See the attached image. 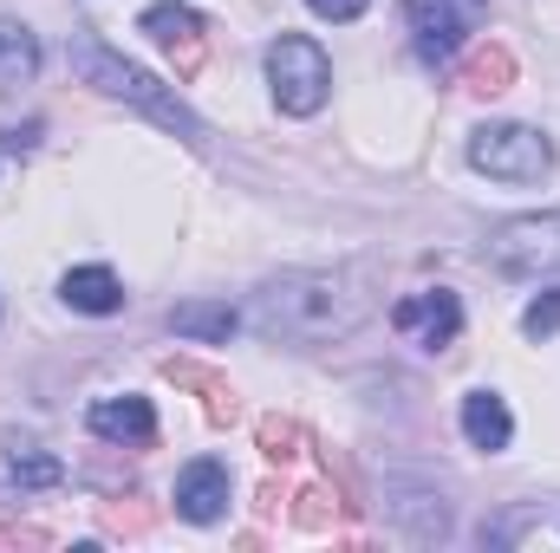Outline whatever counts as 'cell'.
<instances>
[{
  "mask_svg": "<svg viewBox=\"0 0 560 553\" xmlns=\"http://www.w3.org/2000/svg\"><path fill=\"white\" fill-rule=\"evenodd\" d=\"M469 163L495 183H541L555 169V143L528 125H482L469 138Z\"/></svg>",
  "mask_w": 560,
  "mask_h": 553,
  "instance_id": "obj_4",
  "label": "cell"
},
{
  "mask_svg": "<svg viewBox=\"0 0 560 553\" xmlns=\"http://www.w3.org/2000/svg\"><path fill=\"white\" fill-rule=\"evenodd\" d=\"M229 469L215 462V456H202V462H189L183 475H176V515L183 521H196V528H209V521H222L229 515Z\"/></svg>",
  "mask_w": 560,
  "mask_h": 553,
  "instance_id": "obj_9",
  "label": "cell"
},
{
  "mask_svg": "<svg viewBox=\"0 0 560 553\" xmlns=\"http://www.w3.org/2000/svg\"><path fill=\"white\" fill-rule=\"evenodd\" d=\"M463 436H469V449H509V436H515V416L509 404L495 398V391H469L463 398Z\"/></svg>",
  "mask_w": 560,
  "mask_h": 553,
  "instance_id": "obj_12",
  "label": "cell"
},
{
  "mask_svg": "<svg viewBox=\"0 0 560 553\" xmlns=\"http://www.w3.org/2000/svg\"><path fill=\"white\" fill-rule=\"evenodd\" d=\"M7 469H13V482H26V489H52V482L66 475V469H59L52 456H20V449L7 456Z\"/></svg>",
  "mask_w": 560,
  "mask_h": 553,
  "instance_id": "obj_18",
  "label": "cell"
},
{
  "mask_svg": "<svg viewBox=\"0 0 560 553\" xmlns=\"http://www.w3.org/2000/svg\"><path fill=\"white\" fill-rule=\"evenodd\" d=\"M306 7H313L319 20H359V13H365V0H306Z\"/></svg>",
  "mask_w": 560,
  "mask_h": 553,
  "instance_id": "obj_22",
  "label": "cell"
},
{
  "mask_svg": "<svg viewBox=\"0 0 560 553\" xmlns=\"http://www.w3.org/2000/svg\"><path fill=\"white\" fill-rule=\"evenodd\" d=\"M522 332H528V339H555L560 332V293H541V299L522 313Z\"/></svg>",
  "mask_w": 560,
  "mask_h": 553,
  "instance_id": "obj_20",
  "label": "cell"
},
{
  "mask_svg": "<svg viewBox=\"0 0 560 553\" xmlns=\"http://www.w3.org/2000/svg\"><path fill=\"white\" fill-rule=\"evenodd\" d=\"M39 72V39L26 33V26H13V20H0V92H13V85H26Z\"/></svg>",
  "mask_w": 560,
  "mask_h": 553,
  "instance_id": "obj_16",
  "label": "cell"
},
{
  "mask_svg": "<svg viewBox=\"0 0 560 553\" xmlns=\"http://www.w3.org/2000/svg\"><path fill=\"white\" fill-rule=\"evenodd\" d=\"M332 502H339L332 489H300V508H293L300 528H326V521H332Z\"/></svg>",
  "mask_w": 560,
  "mask_h": 553,
  "instance_id": "obj_21",
  "label": "cell"
},
{
  "mask_svg": "<svg viewBox=\"0 0 560 553\" xmlns=\"http://www.w3.org/2000/svg\"><path fill=\"white\" fill-rule=\"evenodd\" d=\"M405 13H411V33H418V52L423 59H450L482 20H489V0H405Z\"/></svg>",
  "mask_w": 560,
  "mask_h": 553,
  "instance_id": "obj_6",
  "label": "cell"
},
{
  "mask_svg": "<svg viewBox=\"0 0 560 553\" xmlns=\"http://www.w3.org/2000/svg\"><path fill=\"white\" fill-rule=\"evenodd\" d=\"M255 319H261L268 332H280V339L332 345V339H346V332L365 326V293H352L346 274H313V268H300V274H280V280L261 286Z\"/></svg>",
  "mask_w": 560,
  "mask_h": 553,
  "instance_id": "obj_1",
  "label": "cell"
},
{
  "mask_svg": "<svg viewBox=\"0 0 560 553\" xmlns=\"http://www.w3.org/2000/svg\"><path fill=\"white\" fill-rule=\"evenodd\" d=\"M268 85H275V105L287 118H313L332 92V59L306 33H280L268 46Z\"/></svg>",
  "mask_w": 560,
  "mask_h": 553,
  "instance_id": "obj_3",
  "label": "cell"
},
{
  "mask_svg": "<svg viewBox=\"0 0 560 553\" xmlns=\"http://www.w3.org/2000/svg\"><path fill=\"white\" fill-rule=\"evenodd\" d=\"M489 261L502 274H560V215H515L489 235Z\"/></svg>",
  "mask_w": 560,
  "mask_h": 553,
  "instance_id": "obj_5",
  "label": "cell"
},
{
  "mask_svg": "<svg viewBox=\"0 0 560 553\" xmlns=\"http://www.w3.org/2000/svg\"><path fill=\"white\" fill-rule=\"evenodd\" d=\"M392 326H398L405 339H418L423 352H443V345L463 332V299H456L450 286L411 293V299H398V306H392Z\"/></svg>",
  "mask_w": 560,
  "mask_h": 553,
  "instance_id": "obj_8",
  "label": "cell"
},
{
  "mask_svg": "<svg viewBox=\"0 0 560 553\" xmlns=\"http://www.w3.org/2000/svg\"><path fill=\"white\" fill-rule=\"evenodd\" d=\"M163 378H170V385H183V391H202V411H209V423H235V416H242V398H235V391H229V378H215L209 365L163 358Z\"/></svg>",
  "mask_w": 560,
  "mask_h": 553,
  "instance_id": "obj_11",
  "label": "cell"
},
{
  "mask_svg": "<svg viewBox=\"0 0 560 553\" xmlns=\"http://www.w3.org/2000/svg\"><path fill=\"white\" fill-rule=\"evenodd\" d=\"M255 436H261V456H268V462H293V456H300V443H306V430H300L293 416H261V430H255Z\"/></svg>",
  "mask_w": 560,
  "mask_h": 553,
  "instance_id": "obj_17",
  "label": "cell"
},
{
  "mask_svg": "<svg viewBox=\"0 0 560 553\" xmlns=\"http://www.w3.org/2000/svg\"><path fill=\"white\" fill-rule=\"evenodd\" d=\"M59 293H66L72 313H118L125 306V286H118L112 268H72V274L59 280Z\"/></svg>",
  "mask_w": 560,
  "mask_h": 553,
  "instance_id": "obj_13",
  "label": "cell"
},
{
  "mask_svg": "<svg viewBox=\"0 0 560 553\" xmlns=\"http://www.w3.org/2000/svg\"><path fill=\"white\" fill-rule=\"evenodd\" d=\"M150 521H156V515L143 508V495H131V502H112V508H105V528H112V534H143Z\"/></svg>",
  "mask_w": 560,
  "mask_h": 553,
  "instance_id": "obj_19",
  "label": "cell"
},
{
  "mask_svg": "<svg viewBox=\"0 0 560 553\" xmlns=\"http://www.w3.org/2000/svg\"><path fill=\"white\" fill-rule=\"evenodd\" d=\"M509 85H515V52H509V46H476L469 66H463V92H476V98H502Z\"/></svg>",
  "mask_w": 560,
  "mask_h": 553,
  "instance_id": "obj_14",
  "label": "cell"
},
{
  "mask_svg": "<svg viewBox=\"0 0 560 553\" xmlns=\"http://www.w3.org/2000/svg\"><path fill=\"white\" fill-rule=\"evenodd\" d=\"M170 326H176L183 339H202V345H222V339L235 332V306H222V299H183V306L170 313Z\"/></svg>",
  "mask_w": 560,
  "mask_h": 553,
  "instance_id": "obj_15",
  "label": "cell"
},
{
  "mask_svg": "<svg viewBox=\"0 0 560 553\" xmlns=\"http://www.w3.org/2000/svg\"><path fill=\"white\" fill-rule=\"evenodd\" d=\"M20 541H26V534H20V528H7V521H0V548H20Z\"/></svg>",
  "mask_w": 560,
  "mask_h": 553,
  "instance_id": "obj_24",
  "label": "cell"
},
{
  "mask_svg": "<svg viewBox=\"0 0 560 553\" xmlns=\"http://www.w3.org/2000/svg\"><path fill=\"white\" fill-rule=\"evenodd\" d=\"M143 33L176 59V79H196V72H202V52H209L202 33H209V26H202L196 7H183V0H156V7H143Z\"/></svg>",
  "mask_w": 560,
  "mask_h": 553,
  "instance_id": "obj_7",
  "label": "cell"
},
{
  "mask_svg": "<svg viewBox=\"0 0 560 553\" xmlns=\"http://www.w3.org/2000/svg\"><path fill=\"white\" fill-rule=\"evenodd\" d=\"M85 423H92V436H105V443H156V411H150V398H98Z\"/></svg>",
  "mask_w": 560,
  "mask_h": 553,
  "instance_id": "obj_10",
  "label": "cell"
},
{
  "mask_svg": "<svg viewBox=\"0 0 560 553\" xmlns=\"http://www.w3.org/2000/svg\"><path fill=\"white\" fill-rule=\"evenodd\" d=\"M66 59H72V72H79L85 85H98L105 98H125V105H138L143 118H156L163 131H176L189 150H202V143H209L202 118H196V111H189V105H183L170 85H156L143 66H131L125 52H112L105 39H92V33H85V39H72V46H66Z\"/></svg>",
  "mask_w": 560,
  "mask_h": 553,
  "instance_id": "obj_2",
  "label": "cell"
},
{
  "mask_svg": "<svg viewBox=\"0 0 560 553\" xmlns=\"http://www.w3.org/2000/svg\"><path fill=\"white\" fill-rule=\"evenodd\" d=\"M33 143H39V125H13L7 131V150H33Z\"/></svg>",
  "mask_w": 560,
  "mask_h": 553,
  "instance_id": "obj_23",
  "label": "cell"
}]
</instances>
